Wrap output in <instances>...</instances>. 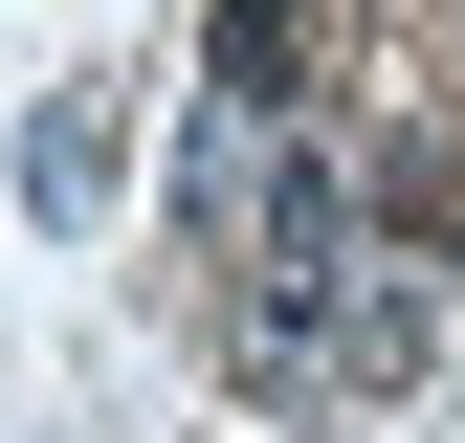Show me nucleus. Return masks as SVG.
<instances>
[{"label": "nucleus", "instance_id": "obj_1", "mask_svg": "<svg viewBox=\"0 0 465 443\" xmlns=\"http://www.w3.org/2000/svg\"><path fill=\"white\" fill-rule=\"evenodd\" d=\"M288 377H311V399H421V377H443V266H355V289H332V332H311V355H288Z\"/></svg>", "mask_w": 465, "mask_h": 443}, {"label": "nucleus", "instance_id": "obj_2", "mask_svg": "<svg viewBox=\"0 0 465 443\" xmlns=\"http://www.w3.org/2000/svg\"><path fill=\"white\" fill-rule=\"evenodd\" d=\"M111 178H134V89H111V67H67V89L23 111V222H45V244H89V222H111Z\"/></svg>", "mask_w": 465, "mask_h": 443}, {"label": "nucleus", "instance_id": "obj_3", "mask_svg": "<svg viewBox=\"0 0 465 443\" xmlns=\"http://www.w3.org/2000/svg\"><path fill=\"white\" fill-rule=\"evenodd\" d=\"M200 67H222V111H266V133H288V89H311V0H222Z\"/></svg>", "mask_w": 465, "mask_h": 443}]
</instances>
